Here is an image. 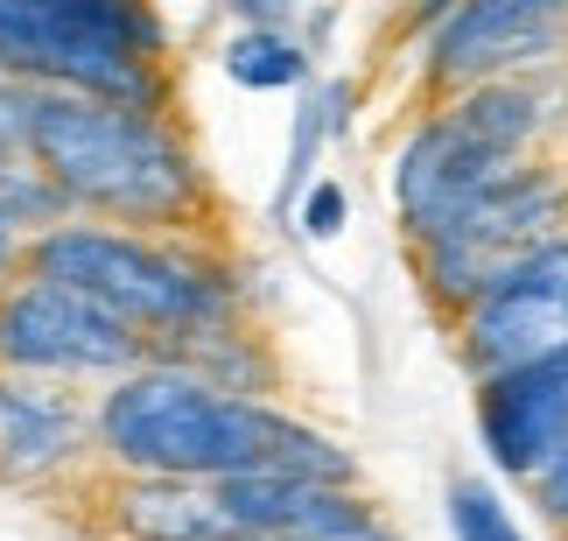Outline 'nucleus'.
<instances>
[{"mask_svg": "<svg viewBox=\"0 0 568 541\" xmlns=\"http://www.w3.org/2000/svg\"><path fill=\"white\" fill-rule=\"evenodd\" d=\"M477 437H485L491 464L519 485L555 458L568 443V344L498 380H477Z\"/></svg>", "mask_w": 568, "mask_h": 541, "instance_id": "nucleus-11", "label": "nucleus"}, {"mask_svg": "<svg viewBox=\"0 0 568 541\" xmlns=\"http://www.w3.org/2000/svg\"><path fill=\"white\" fill-rule=\"evenodd\" d=\"M449 528H456V541H527L513 528L506 500H498L485 479H456L449 485Z\"/></svg>", "mask_w": 568, "mask_h": 541, "instance_id": "nucleus-15", "label": "nucleus"}, {"mask_svg": "<svg viewBox=\"0 0 568 541\" xmlns=\"http://www.w3.org/2000/svg\"><path fill=\"white\" fill-rule=\"evenodd\" d=\"M148 365V338L92 295L63 281L21 274L0 289V373H36V380H99V373H134Z\"/></svg>", "mask_w": 568, "mask_h": 541, "instance_id": "nucleus-6", "label": "nucleus"}, {"mask_svg": "<svg viewBox=\"0 0 568 541\" xmlns=\"http://www.w3.org/2000/svg\"><path fill=\"white\" fill-rule=\"evenodd\" d=\"M568 57V0H456L428 29V84L470 92Z\"/></svg>", "mask_w": 568, "mask_h": 541, "instance_id": "nucleus-8", "label": "nucleus"}, {"mask_svg": "<svg viewBox=\"0 0 568 541\" xmlns=\"http://www.w3.org/2000/svg\"><path fill=\"white\" fill-rule=\"evenodd\" d=\"M302 232H310V240H337L344 232V183H310L302 190Z\"/></svg>", "mask_w": 568, "mask_h": 541, "instance_id": "nucleus-17", "label": "nucleus"}, {"mask_svg": "<svg viewBox=\"0 0 568 541\" xmlns=\"http://www.w3.org/2000/svg\"><path fill=\"white\" fill-rule=\"evenodd\" d=\"M225 78L246 92H288V84H310V50L288 29H239L225 42Z\"/></svg>", "mask_w": 568, "mask_h": 541, "instance_id": "nucleus-13", "label": "nucleus"}, {"mask_svg": "<svg viewBox=\"0 0 568 541\" xmlns=\"http://www.w3.org/2000/svg\"><path fill=\"white\" fill-rule=\"evenodd\" d=\"M36 99H42V84H21V78L0 84V162H21V156H29V120H36Z\"/></svg>", "mask_w": 568, "mask_h": 541, "instance_id": "nucleus-16", "label": "nucleus"}, {"mask_svg": "<svg viewBox=\"0 0 568 541\" xmlns=\"http://www.w3.org/2000/svg\"><path fill=\"white\" fill-rule=\"evenodd\" d=\"M92 450H99V422L57 380L0 373V485L8 492H42L71 479Z\"/></svg>", "mask_w": 568, "mask_h": 541, "instance_id": "nucleus-10", "label": "nucleus"}, {"mask_svg": "<svg viewBox=\"0 0 568 541\" xmlns=\"http://www.w3.org/2000/svg\"><path fill=\"white\" fill-rule=\"evenodd\" d=\"M506 169H513V156H498L456 106H443L435 120H422L407 134L400 162H393V204H400L407 247H422L456 204L477 198V190H485L491 177H506Z\"/></svg>", "mask_w": 568, "mask_h": 541, "instance_id": "nucleus-9", "label": "nucleus"}, {"mask_svg": "<svg viewBox=\"0 0 568 541\" xmlns=\"http://www.w3.org/2000/svg\"><path fill=\"white\" fill-rule=\"evenodd\" d=\"M561 226H568V183H561V169L513 162L506 177H491L477 198H464L422 247H414L428 302L456 323L498 274L519 261V253H534L540 240H555Z\"/></svg>", "mask_w": 568, "mask_h": 541, "instance_id": "nucleus-5", "label": "nucleus"}, {"mask_svg": "<svg viewBox=\"0 0 568 541\" xmlns=\"http://www.w3.org/2000/svg\"><path fill=\"white\" fill-rule=\"evenodd\" d=\"M105 521L126 541H246L204 479H162V471H126L105 492Z\"/></svg>", "mask_w": 568, "mask_h": 541, "instance_id": "nucleus-12", "label": "nucleus"}, {"mask_svg": "<svg viewBox=\"0 0 568 541\" xmlns=\"http://www.w3.org/2000/svg\"><path fill=\"white\" fill-rule=\"evenodd\" d=\"M527 492H534V507L548 513L555 528H568V443H561L555 458H548V464H540L534 479H527Z\"/></svg>", "mask_w": 568, "mask_h": 541, "instance_id": "nucleus-18", "label": "nucleus"}, {"mask_svg": "<svg viewBox=\"0 0 568 541\" xmlns=\"http://www.w3.org/2000/svg\"><path fill=\"white\" fill-rule=\"evenodd\" d=\"M21 268V232L14 226H0V289H8V274Z\"/></svg>", "mask_w": 568, "mask_h": 541, "instance_id": "nucleus-20", "label": "nucleus"}, {"mask_svg": "<svg viewBox=\"0 0 568 541\" xmlns=\"http://www.w3.org/2000/svg\"><path fill=\"white\" fill-rule=\"evenodd\" d=\"M63 190L36 169V156H21V162H0V226H14V232H50L63 226Z\"/></svg>", "mask_w": 568, "mask_h": 541, "instance_id": "nucleus-14", "label": "nucleus"}, {"mask_svg": "<svg viewBox=\"0 0 568 541\" xmlns=\"http://www.w3.org/2000/svg\"><path fill=\"white\" fill-rule=\"evenodd\" d=\"M0 71L169 113V29L155 0H0Z\"/></svg>", "mask_w": 568, "mask_h": 541, "instance_id": "nucleus-4", "label": "nucleus"}, {"mask_svg": "<svg viewBox=\"0 0 568 541\" xmlns=\"http://www.w3.org/2000/svg\"><path fill=\"white\" fill-rule=\"evenodd\" d=\"M92 422L99 450L120 471H162V479H204V485L232 479V471H295L316 485H358V464L323 429L169 359L120 373L113 394L92 408Z\"/></svg>", "mask_w": 568, "mask_h": 541, "instance_id": "nucleus-1", "label": "nucleus"}, {"mask_svg": "<svg viewBox=\"0 0 568 541\" xmlns=\"http://www.w3.org/2000/svg\"><path fill=\"white\" fill-rule=\"evenodd\" d=\"M21 274L63 281L92 295L99 310L134 323L148 338V359H169L190 338L232 331V281L190 261V253L155 247L148 232H105V226H50L21 247Z\"/></svg>", "mask_w": 568, "mask_h": 541, "instance_id": "nucleus-3", "label": "nucleus"}, {"mask_svg": "<svg viewBox=\"0 0 568 541\" xmlns=\"http://www.w3.org/2000/svg\"><path fill=\"white\" fill-rule=\"evenodd\" d=\"M29 156L71 211H99L134 232L196 226L211 198L204 162L169 127V113H141L92 92H42L29 120Z\"/></svg>", "mask_w": 568, "mask_h": 541, "instance_id": "nucleus-2", "label": "nucleus"}, {"mask_svg": "<svg viewBox=\"0 0 568 541\" xmlns=\"http://www.w3.org/2000/svg\"><path fill=\"white\" fill-rule=\"evenodd\" d=\"M225 8L246 21V29H281V21L302 8V0H225Z\"/></svg>", "mask_w": 568, "mask_h": 541, "instance_id": "nucleus-19", "label": "nucleus"}, {"mask_svg": "<svg viewBox=\"0 0 568 541\" xmlns=\"http://www.w3.org/2000/svg\"><path fill=\"white\" fill-rule=\"evenodd\" d=\"M568 344V232L540 240L534 253L491 281L485 295L456 317V352L470 380H498L513 365H534Z\"/></svg>", "mask_w": 568, "mask_h": 541, "instance_id": "nucleus-7", "label": "nucleus"}]
</instances>
